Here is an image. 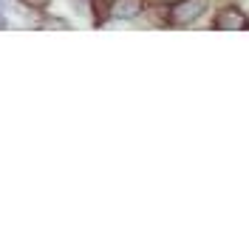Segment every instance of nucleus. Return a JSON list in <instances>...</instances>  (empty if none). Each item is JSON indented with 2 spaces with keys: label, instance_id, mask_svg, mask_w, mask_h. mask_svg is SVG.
<instances>
[{
  "label": "nucleus",
  "instance_id": "7ed1b4c3",
  "mask_svg": "<svg viewBox=\"0 0 249 243\" xmlns=\"http://www.w3.org/2000/svg\"><path fill=\"white\" fill-rule=\"evenodd\" d=\"M110 15L119 17V20H133V17L142 15V0H113Z\"/></svg>",
  "mask_w": 249,
  "mask_h": 243
},
{
  "label": "nucleus",
  "instance_id": "39448f33",
  "mask_svg": "<svg viewBox=\"0 0 249 243\" xmlns=\"http://www.w3.org/2000/svg\"><path fill=\"white\" fill-rule=\"evenodd\" d=\"M20 3H26V6H31V9H43V6L51 3V0H20Z\"/></svg>",
  "mask_w": 249,
  "mask_h": 243
},
{
  "label": "nucleus",
  "instance_id": "20e7f679",
  "mask_svg": "<svg viewBox=\"0 0 249 243\" xmlns=\"http://www.w3.org/2000/svg\"><path fill=\"white\" fill-rule=\"evenodd\" d=\"M93 6V17H96V23H102V20H108L110 9H113V0H91Z\"/></svg>",
  "mask_w": 249,
  "mask_h": 243
},
{
  "label": "nucleus",
  "instance_id": "423d86ee",
  "mask_svg": "<svg viewBox=\"0 0 249 243\" xmlns=\"http://www.w3.org/2000/svg\"><path fill=\"white\" fill-rule=\"evenodd\" d=\"M161 3H167V6H176V3H178V0H161Z\"/></svg>",
  "mask_w": 249,
  "mask_h": 243
},
{
  "label": "nucleus",
  "instance_id": "6e6552de",
  "mask_svg": "<svg viewBox=\"0 0 249 243\" xmlns=\"http://www.w3.org/2000/svg\"><path fill=\"white\" fill-rule=\"evenodd\" d=\"M0 12H3V0H0Z\"/></svg>",
  "mask_w": 249,
  "mask_h": 243
},
{
  "label": "nucleus",
  "instance_id": "0eeeda50",
  "mask_svg": "<svg viewBox=\"0 0 249 243\" xmlns=\"http://www.w3.org/2000/svg\"><path fill=\"white\" fill-rule=\"evenodd\" d=\"M3 26H6V23H3V17H0V29H3Z\"/></svg>",
  "mask_w": 249,
  "mask_h": 243
},
{
  "label": "nucleus",
  "instance_id": "f03ea898",
  "mask_svg": "<svg viewBox=\"0 0 249 243\" xmlns=\"http://www.w3.org/2000/svg\"><path fill=\"white\" fill-rule=\"evenodd\" d=\"M215 29L244 31V29H249V17L244 15L241 9H224V12H218V17H215Z\"/></svg>",
  "mask_w": 249,
  "mask_h": 243
},
{
  "label": "nucleus",
  "instance_id": "f257e3e1",
  "mask_svg": "<svg viewBox=\"0 0 249 243\" xmlns=\"http://www.w3.org/2000/svg\"><path fill=\"white\" fill-rule=\"evenodd\" d=\"M204 9H207V0H178L173 6L170 20L176 26H187V23H193V20H198L204 15Z\"/></svg>",
  "mask_w": 249,
  "mask_h": 243
}]
</instances>
